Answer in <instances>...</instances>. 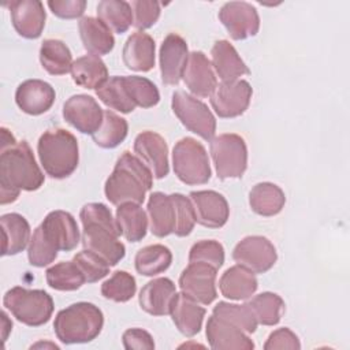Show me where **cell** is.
I'll list each match as a JSON object with an SVG mask.
<instances>
[{
	"label": "cell",
	"mask_w": 350,
	"mask_h": 350,
	"mask_svg": "<svg viewBox=\"0 0 350 350\" xmlns=\"http://www.w3.org/2000/svg\"><path fill=\"white\" fill-rule=\"evenodd\" d=\"M196 221L208 228L223 227L230 216V208L223 194L215 190H197L189 194Z\"/></svg>",
	"instance_id": "cell-16"
},
{
	"label": "cell",
	"mask_w": 350,
	"mask_h": 350,
	"mask_svg": "<svg viewBox=\"0 0 350 350\" xmlns=\"http://www.w3.org/2000/svg\"><path fill=\"white\" fill-rule=\"evenodd\" d=\"M172 165L178 179L191 186L206 183L212 175L204 145L191 137H185L175 144Z\"/></svg>",
	"instance_id": "cell-7"
},
{
	"label": "cell",
	"mask_w": 350,
	"mask_h": 350,
	"mask_svg": "<svg viewBox=\"0 0 350 350\" xmlns=\"http://www.w3.org/2000/svg\"><path fill=\"white\" fill-rule=\"evenodd\" d=\"M72 81L85 89L97 90L108 81V70L100 56L85 55L74 60L71 66Z\"/></svg>",
	"instance_id": "cell-31"
},
{
	"label": "cell",
	"mask_w": 350,
	"mask_h": 350,
	"mask_svg": "<svg viewBox=\"0 0 350 350\" xmlns=\"http://www.w3.org/2000/svg\"><path fill=\"white\" fill-rule=\"evenodd\" d=\"M216 272L217 269L208 264L189 262L179 276V288L198 304L209 305L217 297Z\"/></svg>",
	"instance_id": "cell-12"
},
{
	"label": "cell",
	"mask_w": 350,
	"mask_h": 350,
	"mask_svg": "<svg viewBox=\"0 0 350 350\" xmlns=\"http://www.w3.org/2000/svg\"><path fill=\"white\" fill-rule=\"evenodd\" d=\"M96 94L107 107L122 113H129L135 109V105L124 88L123 77L108 78V81L96 90Z\"/></svg>",
	"instance_id": "cell-40"
},
{
	"label": "cell",
	"mask_w": 350,
	"mask_h": 350,
	"mask_svg": "<svg viewBox=\"0 0 350 350\" xmlns=\"http://www.w3.org/2000/svg\"><path fill=\"white\" fill-rule=\"evenodd\" d=\"M137 291V283L131 273L116 271L101 284V295L113 302H127Z\"/></svg>",
	"instance_id": "cell-43"
},
{
	"label": "cell",
	"mask_w": 350,
	"mask_h": 350,
	"mask_svg": "<svg viewBox=\"0 0 350 350\" xmlns=\"http://www.w3.org/2000/svg\"><path fill=\"white\" fill-rule=\"evenodd\" d=\"M212 314L224 320V321H228V323L234 324L235 327L241 328L246 334H253L257 328V324H258L256 317H254V313L252 312V309L249 308L247 304L237 305V304H230V302L220 301L213 308Z\"/></svg>",
	"instance_id": "cell-41"
},
{
	"label": "cell",
	"mask_w": 350,
	"mask_h": 350,
	"mask_svg": "<svg viewBox=\"0 0 350 350\" xmlns=\"http://www.w3.org/2000/svg\"><path fill=\"white\" fill-rule=\"evenodd\" d=\"M258 324L276 325L284 312V301L275 293H261L247 302Z\"/></svg>",
	"instance_id": "cell-39"
},
{
	"label": "cell",
	"mask_w": 350,
	"mask_h": 350,
	"mask_svg": "<svg viewBox=\"0 0 350 350\" xmlns=\"http://www.w3.org/2000/svg\"><path fill=\"white\" fill-rule=\"evenodd\" d=\"M212 67L221 82L235 81L242 75H249L250 70L238 55L237 49L227 41H216L211 51Z\"/></svg>",
	"instance_id": "cell-27"
},
{
	"label": "cell",
	"mask_w": 350,
	"mask_h": 350,
	"mask_svg": "<svg viewBox=\"0 0 350 350\" xmlns=\"http://www.w3.org/2000/svg\"><path fill=\"white\" fill-rule=\"evenodd\" d=\"M3 234V256L18 254L30 242V226L19 213H5L0 217Z\"/></svg>",
	"instance_id": "cell-30"
},
{
	"label": "cell",
	"mask_w": 350,
	"mask_h": 350,
	"mask_svg": "<svg viewBox=\"0 0 350 350\" xmlns=\"http://www.w3.org/2000/svg\"><path fill=\"white\" fill-rule=\"evenodd\" d=\"M176 295L175 283L168 278H157L148 282L139 293V306L152 316L170 314Z\"/></svg>",
	"instance_id": "cell-23"
},
{
	"label": "cell",
	"mask_w": 350,
	"mask_h": 350,
	"mask_svg": "<svg viewBox=\"0 0 350 350\" xmlns=\"http://www.w3.org/2000/svg\"><path fill=\"white\" fill-rule=\"evenodd\" d=\"M83 48L94 56H103L113 49L115 38L111 29L98 18L83 16L78 23Z\"/></svg>",
	"instance_id": "cell-26"
},
{
	"label": "cell",
	"mask_w": 350,
	"mask_h": 350,
	"mask_svg": "<svg viewBox=\"0 0 350 350\" xmlns=\"http://www.w3.org/2000/svg\"><path fill=\"white\" fill-rule=\"evenodd\" d=\"M37 152L44 171L51 178L64 179L78 167V141L64 129L46 130L38 139Z\"/></svg>",
	"instance_id": "cell-4"
},
{
	"label": "cell",
	"mask_w": 350,
	"mask_h": 350,
	"mask_svg": "<svg viewBox=\"0 0 350 350\" xmlns=\"http://www.w3.org/2000/svg\"><path fill=\"white\" fill-rule=\"evenodd\" d=\"M116 224L120 235L129 242H139L146 235L148 217L139 204L124 202L118 205Z\"/></svg>",
	"instance_id": "cell-32"
},
{
	"label": "cell",
	"mask_w": 350,
	"mask_h": 350,
	"mask_svg": "<svg viewBox=\"0 0 350 350\" xmlns=\"http://www.w3.org/2000/svg\"><path fill=\"white\" fill-rule=\"evenodd\" d=\"M129 124L127 120L111 109L104 111V119L98 130L92 135L97 146L104 149H112L120 145L127 137Z\"/></svg>",
	"instance_id": "cell-37"
},
{
	"label": "cell",
	"mask_w": 350,
	"mask_h": 350,
	"mask_svg": "<svg viewBox=\"0 0 350 350\" xmlns=\"http://www.w3.org/2000/svg\"><path fill=\"white\" fill-rule=\"evenodd\" d=\"M98 19L103 21L111 31L122 34L133 25L131 4L123 0H103L97 4Z\"/></svg>",
	"instance_id": "cell-36"
},
{
	"label": "cell",
	"mask_w": 350,
	"mask_h": 350,
	"mask_svg": "<svg viewBox=\"0 0 350 350\" xmlns=\"http://www.w3.org/2000/svg\"><path fill=\"white\" fill-rule=\"evenodd\" d=\"M72 261L82 271V273L86 279V283H96L109 273L111 265L105 260H103L100 256L94 254L90 250L83 249L82 252L77 253L74 256Z\"/></svg>",
	"instance_id": "cell-45"
},
{
	"label": "cell",
	"mask_w": 350,
	"mask_h": 350,
	"mask_svg": "<svg viewBox=\"0 0 350 350\" xmlns=\"http://www.w3.org/2000/svg\"><path fill=\"white\" fill-rule=\"evenodd\" d=\"M79 219L83 249L100 256L111 267L116 265L124 257L126 247L119 241L120 231L109 208L101 202H89L82 206Z\"/></svg>",
	"instance_id": "cell-2"
},
{
	"label": "cell",
	"mask_w": 350,
	"mask_h": 350,
	"mask_svg": "<svg viewBox=\"0 0 350 350\" xmlns=\"http://www.w3.org/2000/svg\"><path fill=\"white\" fill-rule=\"evenodd\" d=\"M249 204L252 211L260 216H275L283 209L286 196L278 185L261 182L250 190Z\"/></svg>",
	"instance_id": "cell-33"
},
{
	"label": "cell",
	"mask_w": 350,
	"mask_h": 350,
	"mask_svg": "<svg viewBox=\"0 0 350 350\" xmlns=\"http://www.w3.org/2000/svg\"><path fill=\"white\" fill-rule=\"evenodd\" d=\"M10 8L14 29L23 38H38L44 30L46 14L38 0H19L5 4Z\"/></svg>",
	"instance_id": "cell-19"
},
{
	"label": "cell",
	"mask_w": 350,
	"mask_h": 350,
	"mask_svg": "<svg viewBox=\"0 0 350 350\" xmlns=\"http://www.w3.org/2000/svg\"><path fill=\"white\" fill-rule=\"evenodd\" d=\"M172 111L180 123L205 141H211L216 133V119L211 109L197 97L176 90L171 101Z\"/></svg>",
	"instance_id": "cell-9"
},
{
	"label": "cell",
	"mask_w": 350,
	"mask_h": 350,
	"mask_svg": "<svg viewBox=\"0 0 350 350\" xmlns=\"http://www.w3.org/2000/svg\"><path fill=\"white\" fill-rule=\"evenodd\" d=\"M134 152L148 165L156 179L168 175V146L165 139L154 131H142L135 137Z\"/></svg>",
	"instance_id": "cell-17"
},
{
	"label": "cell",
	"mask_w": 350,
	"mask_h": 350,
	"mask_svg": "<svg viewBox=\"0 0 350 350\" xmlns=\"http://www.w3.org/2000/svg\"><path fill=\"white\" fill-rule=\"evenodd\" d=\"M182 78L194 97H208L217 86L212 63L201 51L189 53Z\"/></svg>",
	"instance_id": "cell-20"
},
{
	"label": "cell",
	"mask_w": 350,
	"mask_h": 350,
	"mask_svg": "<svg viewBox=\"0 0 350 350\" xmlns=\"http://www.w3.org/2000/svg\"><path fill=\"white\" fill-rule=\"evenodd\" d=\"M232 258L238 265L247 268L253 273H264L275 265L278 253L268 238L249 235L235 245Z\"/></svg>",
	"instance_id": "cell-10"
},
{
	"label": "cell",
	"mask_w": 350,
	"mask_h": 350,
	"mask_svg": "<svg viewBox=\"0 0 350 350\" xmlns=\"http://www.w3.org/2000/svg\"><path fill=\"white\" fill-rule=\"evenodd\" d=\"M153 186V174L148 165L130 152H123L112 174L105 180L104 193L113 205L124 202L142 204L146 191Z\"/></svg>",
	"instance_id": "cell-3"
},
{
	"label": "cell",
	"mask_w": 350,
	"mask_h": 350,
	"mask_svg": "<svg viewBox=\"0 0 350 350\" xmlns=\"http://www.w3.org/2000/svg\"><path fill=\"white\" fill-rule=\"evenodd\" d=\"M44 174L40 170L33 150L26 141L16 142L0 154V204L14 202L21 190L34 191L44 183Z\"/></svg>",
	"instance_id": "cell-1"
},
{
	"label": "cell",
	"mask_w": 350,
	"mask_h": 350,
	"mask_svg": "<svg viewBox=\"0 0 350 350\" xmlns=\"http://www.w3.org/2000/svg\"><path fill=\"white\" fill-rule=\"evenodd\" d=\"M205 313L206 310L185 293H176L170 312L179 332L187 338H191L201 331Z\"/></svg>",
	"instance_id": "cell-24"
},
{
	"label": "cell",
	"mask_w": 350,
	"mask_h": 350,
	"mask_svg": "<svg viewBox=\"0 0 350 350\" xmlns=\"http://www.w3.org/2000/svg\"><path fill=\"white\" fill-rule=\"evenodd\" d=\"M160 74L165 85H178L189 57L186 41L176 33L168 34L160 46Z\"/></svg>",
	"instance_id": "cell-18"
},
{
	"label": "cell",
	"mask_w": 350,
	"mask_h": 350,
	"mask_svg": "<svg viewBox=\"0 0 350 350\" xmlns=\"http://www.w3.org/2000/svg\"><path fill=\"white\" fill-rule=\"evenodd\" d=\"M63 118L83 134H94L103 123L104 111L88 94H74L63 105Z\"/></svg>",
	"instance_id": "cell-15"
},
{
	"label": "cell",
	"mask_w": 350,
	"mask_h": 350,
	"mask_svg": "<svg viewBox=\"0 0 350 350\" xmlns=\"http://www.w3.org/2000/svg\"><path fill=\"white\" fill-rule=\"evenodd\" d=\"M40 62L51 75H64L71 71L72 56L68 46L55 38L44 40L40 48Z\"/></svg>",
	"instance_id": "cell-34"
},
{
	"label": "cell",
	"mask_w": 350,
	"mask_h": 350,
	"mask_svg": "<svg viewBox=\"0 0 350 350\" xmlns=\"http://www.w3.org/2000/svg\"><path fill=\"white\" fill-rule=\"evenodd\" d=\"M48 7L53 15L62 19H74L82 16L86 8L85 0H49Z\"/></svg>",
	"instance_id": "cell-49"
},
{
	"label": "cell",
	"mask_w": 350,
	"mask_h": 350,
	"mask_svg": "<svg viewBox=\"0 0 350 350\" xmlns=\"http://www.w3.org/2000/svg\"><path fill=\"white\" fill-rule=\"evenodd\" d=\"M57 257V250H55L41 235L40 230L36 228L30 242H29V247H27V258L29 262L33 267H46L51 262L55 261V258Z\"/></svg>",
	"instance_id": "cell-47"
},
{
	"label": "cell",
	"mask_w": 350,
	"mask_h": 350,
	"mask_svg": "<svg viewBox=\"0 0 350 350\" xmlns=\"http://www.w3.org/2000/svg\"><path fill=\"white\" fill-rule=\"evenodd\" d=\"M252 94L253 89L245 79L221 82L211 94V105L219 118H237L247 109Z\"/></svg>",
	"instance_id": "cell-11"
},
{
	"label": "cell",
	"mask_w": 350,
	"mask_h": 350,
	"mask_svg": "<svg viewBox=\"0 0 350 350\" xmlns=\"http://www.w3.org/2000/svg\"><path fill=\"white\" fill-rule=\"evenodd\" d=\"M14 144H16L14 135L5 127H1V149H5Z\"/></svg>",
	"instance_id": "cell-52"
},
{
	"label": "cell",
	"mask_w": 350,
	"mask_h": 350,
	"mask_svg": "<svg viewBox=\"0 0 350 350\" xmlns=\"http://www.w3.org/2000/svg\"><path fill=\"white\" fill-rule=\"evenodd\" d=\"M55 89L45 81L27 79L22 82L15 92L16 105L29 115H41L55 103Z\"/></svg>",
	"instance_id": "cell-21"
},
{
	"label": "cell",
	"mask_w": 350,
	"mask_h": 350,
	"mask_svg": "<svg viewBox=\"0 0 350 350\" xmlns=\"http://www.w3.org/2000/svg\"><path fill=\"white\" fill-rule=\"evenodd\" d=\"M211 156L217 178H241L247 167V148L245 139L232 133L220 134L211 139Z\"/></svg>",
	"instance_id": "cell-8"
},
{
	"label": "cell",
	"mask_w": 350,
	"mask_h": 350,
	"mask_svg": "<svg viewBox=\"0 0 350 350\" xmlns=\"http://www.w3.org/2000/svg\"><path fill=\"white\" fill-rule=\"evenodd\" d=\"M123 83L129 97L135 107L150 108L160 101V93L157 86L148 78L138 75L123 77Z\"/></svg>",
	"instance_id": "cell-42"
},
{
	"label": "cell",
	"mask_w": 350,
	"mask_h": 350,
	"mask_svg": "<svg viewBox=\"0 0 350 350\" xmlns=\"http://www.w3.org/2000/svg\"><path fill=\"white\" fill-rule=\"evenodd\" d=\"M189 262H204L219 269L224 262V247L213 239L198 241L190 249Z\"/></svg>",
	"instance_id": "cell-44"
},
{
	"label": "cell",
	"mask_w": 350,
	"mask_h": 350,
	"mask_svg": "<svg viewBox=\"0 0 350 350\" xmlns=\"http://www.w3.org/2000/svg\"><path fill=\"white\" fill-rule=\"evenodd\" d=\"M171 198L174 201L176 213V226L174 234L176 237H187L193 231L194 224L197 223L193 204L189 197L180 193L171 194Z\"/></svg>",
	"instance_id": "cell-46"
},
{
	"label": "cell",
	"mask_w": 350,
	"mask_h": 350,
	"mask_svg": "<svg viewBox=\"0 0 350 350\" xmlns=\"http://www.w3.org/2000/svg\"><path fill=\"white\" fill-rule=\"evenodd\" d=\"M154 40L149 34L144 31L133 33L123 46L122 57L124 66L133 71L146 72L152 70L154 66Z\"/></svg>",
	"instance_id": "cell-25"
},
{
	"label": "cell",
	"mask_w": 350,
	"mask_h": 350,
	"mask_svg": "<svg viewBox=\"0 0 350 350\" xmlns=\"http://www.w3.org/2000/svg\"><path fill=\"white\" fill-rule=\"evenodd\" d=\"M206 339L213 350H252L254 343L245 331L216 316L206 323Z\"/></svg>",
	"instance_id": "cell-22"
},
{
	"label": "cell",
	"mask_w": 350,
	"mask_h": 350,
	"mask_svg": "<svg viewBox=\"0 0 350 350\" xmlns=\"http://www.w3.org/2000/svg\"><path fill=\"white\" fill-rule=\"evenodd\" d=\"M258 287L257 279L252 271L242 265H234L226 269L219 280V288L223 297L228 299H247Z\"/></svg>",
	"instance_id": "cell-29"
},
{
	"label": "cell",
	"mask_w": 350,
	"mask_h": 350,
	"mask_svg": "<svg viewBox=\"0 0 350 350\" xmlns=\"http://www.w3.org/2000/svg\"><path fill=\"white\" fill-rule=\"evenodd\" d=\"M38 347H51V349H59V346L57 345H55V343H48V342H38V343H36V345H33L31 346V349H38Z\"/></svg>",
	"instance_id": "cell-53"
},
{
	"label": "cell",
	"mask_w": 350,
	"mask_h": 350,
	"mask_svg": "<svg viewBox=\"0 0 350 350\" xmlns=\"http://www.w3.org/2000/svg\"><path fill=\"white\" fill-rule=\"evenodd\" d=\"M122 340H123V347L127 350H133V349L152 350V349H154V342H153L152 335L142 328H130V329L124 331Z\"/></svg>",
	"instance_id": "cell-51"
},
{
	"label": "cell",
	"mask_w": 350,
	"mask_h": 350,
	"mask_svg": "<svg viewBox=\"0 0 350 350\" xmlns=\"http://www.w3.org/2000/svg\"><path fill=\"white\" fill-rule=\"evenodd\" d=\"M172 262L171 250L160 243L149 245L139 249L135 254L134 264L139 275L156 276L170 268Z\"/></svg>",
	"instance_id": "cell-35"
},
{
	"label": "cell",
	"mask_w": 350,
	"mask_h": 350,
	"mask_svg": "<svg viewBox=\"0 0 350 350\" xmlns=\"http://www.w3.org/2000/svg\"><path fill=\"white\" fill-rule=\"evenodd\" d=\"M104 325L103 312L90 302H77L62 309L53 323L57 339L64 345L88 343L98 336Z\"/></svg>",
	"instance_id": "cell-5"
},
{
	"label": "cell",
	"mask_w": 350,
	"mask_h": 350,
	"mask_svg": "<svg viewBox=\"0 0 350 350\" xmlns=\"http://www.w3.org/2000/svg\"><path fill=\"white\" fill-rule=\"evenodd\" d=\"M37 228L44 239L57 252H70L79 243L78 224L74 216L66 211L49 212Z\"/></svg>",
	"instance_id": "cell-13"
},
{
	"label": "cell",
	"mask_w": 350,
	"mask_h": 350,
	"mask_svg": "<svg viewBox=\"0 0 350 350\" xmlns=\"http://www.w3.org/2000/svg\"><path fill=\"white\" fill-rule=\"evenodd\" d=\"M265 350H275V349H293V350H298L301 349V343L298 336L290 329V328H279L273 332H271V335L268 336L265 345H264Z\"/></svg>",
	"instance_id": "cell-50"
},
{
	"label": "cell",
	"mask_w": 350,
	"mask_h": 350,
	"mask_svg": "<svg viewBox=\"0 0 350 350\" xmlns=\"http://www.w3.org/2000/svg\"><path fill=\"white\" fill-rule=\"evenodd\" d=\"M3 305L18 321L29 327L46 324L53 313V299L46 291L27 290L19 286L4 294Z\"/></svg>",
	"instance_id": "cell-6"
},
{
	"label": "cell",
	"mask_w": 350,
	"mask_h": 350,
	"mask_svg": "<svg viewBox=\"0 0 350 350\" xmlns=\"http://www.w3.org/2000/svg\"><path fill=\"white\" fill-rule=\"evenodd\" d=\"M45 278L48 286L59 291H74L86 283L82 271L72 260L49 267L45 272Z\"/></svg>",
	"instance_id": "cell-38"
},
{
	"label": "cell",
	"mask_w": 350,
	"mask_h": 350,
	"mask_svg": "<svg viewBox=\"0 0 350 350\" xmlns=\"http://www.w3.org/2000/svg\"><path fill=\"white\" fill-rule=\"evenodd\" d=\"M219 19L232 40L253 37L260 29L257 10L246 1H228L223 4L219 11Z\"/></svg>",
	"instance_id": "cell-14"
},
{
	"label": "cell",
	"mask_w": 350,
	"mask_h": 350,
	"mask_svg": "<svg viewBox=\"0 0 350 350\" xmlns=\"http://www.w3.org/2000/svg\"><path fill=\"white\" fill-rule=\"evenodd\" d=\"M148 215L150 220V231L154 237L164 238L174 234L176 213L171 196L161 191L152 193L148 201Z\"/></svg>",
	"instance_id": "cell-28"
},
{
	"label": "cell",
	"mask_w": 350,
	"mask_h": 350,
	"mask_svg": "<svg viewBox=\"0 0 350 350\" xmlns=\"http://www.w3.org/2000/svg\"><path fill=\"white\" fill-rule=\"evenodd\" d=\"M134 27L145 30L152 27L160 16V3L149 0H135L131 3Z\"/></svg>",
	"instance_id": "cell-48"
}]
</instances>
